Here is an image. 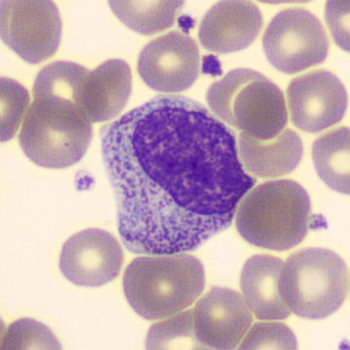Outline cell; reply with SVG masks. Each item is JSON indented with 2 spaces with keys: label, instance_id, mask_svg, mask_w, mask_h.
Instances as JSON below:
<instances>
[{
  "label": "cell",
  "instance_id": "cell-10",
  "mask_svg": "<svg viewBox=\"0 0 350 350\" xmlns=\"http://www.w3.org/2000/svg\"><path fill=\"white\" fill-rule=\"evenodd\" d=\"M287 100L291 119L298 129L317 133L333 126L347 111V90L330 71L317 69L290 82Z\"/></svg>",
  "mask_w": 350,
  "mask_h": 350
},
{
  "label": "cell",
  "instance_id": "cell-13",
  "mask_svg": "<svg viewBox=\"0 0 350 350\" xmlns=\"http://www.w3.org/2000/svg\"><path fill=\"white\" fill-rule=\"evenodd\" d=\"M263 27V17L256 4L243 0H226L212 6L199 25L203 47L216 54H229L249 47Z\"/></svg>",
  "mask_w": 350,
  "mask_h": 350
},
{
  "label": "cell",
  "instance_id": "cell-17",
  "mask_svg": "<svg viewBox=\"0 0 350 350\" xmlns=\"http://www.w3.org/2000/svg\"><path fill=\"white\" fill-rule=\"evenodd\" d=\"M312 157L320 178L336 191L349 194V129L340 127L318 137Z\"/></svg>",
  "mask_w": 350,
  "mask_h": 350
},
{
  "label": "cell",
  "instance_id": "cell-20",
  "mask_svg": "<svg viewBox=\"0 0 350 350\" xmlns=\"http://www.w3.org/2000/svg\"><path fill=\"white\" fill-rule=\"evenodd\" d=\"M3 349H60L61 345L50 329L40 322L22 319L7 329Z\"/></svg>",
  "mask_w": 350,
  "mask_h": 350
},
{
  "label": "cell",
  "instance_id": "cell-11",
  "mask_svg": "<svg viewBox=\"0 0 350 350\" xmlns=\"http://www.w3.org/2000/svg\"><path fill=\"white\" fill-rule=\"evenodd\" d=\"M124 252L112 234L86 229L71 236L62 247L60 269L66 280L78 286L99 287L118 277Z\"/></svg>",
  "mask_w": 350,
  "mask_h": 350
},
{
  "label": "cell",
  "instance_id": "cell-23",
  "mask_svg": "<svg viewBox=\"0 0 350 350\" xmlns=\"http://www.w3.org/2000/svg\"><path fill=\"white\" fill-rule=\"evenodd\" d=\"M326 22L337 45L349 52V1L327 2Z\"/></svg>",
  "mask_w": 350,
  "mask_h": 350
},
{
  "label": "cell",
  "instance_id": "cell-19",
  "mask_svg": "<svg viewBox=\"0 0 350 350\" xmlns=\"http://www.w3.org/2000/svg\"><path fill=\"white\" fill-rule=\"evenodd\" d=\"M146 349H201L195 336L193 310L153 325L148 332Z\"/></svg>",
  "mask_w": 350,
  "mask_h": 350
},
{
  "label": "cell",
  "instance_id": "cell-8",
  "mask_svg": "<svg viewBox=\"0 0 350 350\" xmlns=\"http://www.w3.org/2000/svg\"><path fill=\"white\" fill-rule=\"evenodd\" d=\"M0 31L4 43L32 64L52 57L62 39V18L53 1L4 0Z\"/></svg>",
  "mask_w": 350,
  "mask_h": 350
},
{
  "label": "cell",
  "instance_id": "cell-12",
  "mask_svg": "<svg viewBox=\"0 0 350 350\" xmlns=\"http://www.w3.org/2000/svg\"><path fill=\"white\" fill-rule=\"evenodd\" d=\"M193 319L201 349H236L252 323L251 310L243 297L225 287H213L199 299Z\"/></svg>",
  "mask_w": 350,
  "mask_h": 350
},
{
  "label": "cell",
  "instance_id": "cell-15",
  "mask_svg": "<svg viewBox=\"0 0 350 350\" xmlns=\"http://www.w3.org/2000/svg\"><path fill=\"white\" fill-rule=\"evenodd\" d=\"M284 262L272 256L248 259L240 275L243 299L261 321H282L291 314L279 289Z\"/></svg>",
  "mask_w": 350,
  "mask_h": 350
},
{
  "label": "cell",
  "instance_id": "cell-1",
  "mask_svg": "<svg viewBox=\"0 0 350 350\" xmlns=\"http://www.w3.org/2000/svg\"><path fill=\"white\" fill-rule=\"evenodd\" d=\"M101 150L129 252H193L231 226L256 184L234 132L199 102L159 95L103 125Z\"/></svg>",
  "mask_w": 350,
  "mask_h": 350
},
{
  "label": "cell",
  "instance_id": "cell-6",
  "mask_svg": "<svg viewBox=\"0 0 350 350\" xmlns=\"http://www.w3.org/2000/svg\"><path fill=\"white\" fill-rule=\"evenodd\" d=\"M349 270L342 257L310 247L289 257L282 269L279 289L290 310L308 319L330 317L349 292Z\"/></svg>",
  "mask_w": 350,
  "mask_h": 350
},
{
  "label": "cell",
  "instance_id": "cell-9",
  "mask_svg": "<svg viewBox=\"0 0 350 350\" xmlns=\"http://www.w3.org/2000/svg\"><path fill=\"white\" fill-rule=\"evenodd\" d=\"M199 50L184 32H168L147 44L138 57V70L143 82L157 92H180L199 78Z\"/></svg>",
  "mask_w": 350,
  "mask_h": 350
},
{
  "label": "cell",
  "instance_id": "cell-7",
  "mask_svg": "<svg viewBox=\"0 0 350 350\" xmlns=\"http://www.w3.org/2000/svg\"><path fill=\"white\" fill-rule=\"evenodd\" d=\"M263 47L277 70L296 74L326 59L329 38L314 14L297 7L275 16L264 34Z\"/></svg>",
  "mask_w": 350,
  "mask_h": 350
},
{
  "label": "cell",
  "instance_id": "cell-21",
  "mask_svg": "<svg viewBox=\"0 0 350 350\" xmlns=\"http://www.w3.org/2000/svg\"><path fill=\"white\" fill-rule=\"evenodd\" d=\"M1 141L10 140L17 132L29 108V94L16 81L2 78L1 83Z\"/></svg>",
  "mask_w": 350,
  "mask_h": 350
},
{
  "label": "cell",
  "instance_id": "cell-5",
  "mask_svg": "<svg viewBox=\"0 0 350 350\" xmlns=\"http://www.w3.org/2000/svg\"><path fill=\"white\" fill-rule=\"evenodd\" d=\"M206 100L216 117L258 140L275 138L288 122L282 90L251 69L229 72L210 85Z\"/></svg>",
  "mask_w": 350,
  "mask_h": 350
},
{
  "label": "cell",
  "instance_id": "cell-3",
  "mask_svg": "<svg viewBox=\"0 0 350 350\" xmlns=\"http://www.w3.org/2000/svg\"><path fill=\"white\" fill-rule=\"evenodd\" d=\"M236 227L245 240L263 249H293L307 236L312 204L305 189L291 180H270L243 197Z\"/></svg>",
  "mask_w": 350,
  "mask_h": 350
},
{
  "label": "cell",
  "instance_id": "cell-16",
  "mask_svg": "<svg viewBox=\"0 0 350 350\" xmlns=\"http://www.w3.org/2000/svg\"><path fill=\"white\" fill-rule=\"evenodd\" d=\"M302 139L286 129L271 140L261 141L242 132L238 157L247 172L261 178H277L293 172L302 161Z\"/></svg>",
  "mask_w": 350,
  "mask_h": 350
},
{
  "label": "cell",
  "instance_id": "cell-18",
  "mask_svg": "<svg viewBox=\"0 0 350 350\" xmlns=\"http://www.w3.org/2000/svg\"><path fill=\"white\" fill-rule=\"evenodd\" d=\"M184 4V1H109L116 17L134 31L145 36L173 27Z\"/></svg>",
  "mask_w": 350,
  "mask_h": 350
},
{
  "label": "cell",
  "instance_id": "cell-22",
  "mask_svg": "<svg viewBox=\"0 0 350 350\" xmlns=\"http://www.w3.org/2000/svg\"><path fill=\"white\" fill-rule=\"evenodd\" d=\"M298 344L291 329L277 322H263L252 327L240 349H297Z\"/></svg>",
  "mask_w": 350,
  "mask_h": 350
},
{
  "label": "cell",
  "instance_id": "cell-2",
  "mask_svg": "<svg viewBox=\"0 0 350 350\" xmlns=\"http://www.w3.org/2000/svg\"><path fill=\"white\" fill-rule=\"evenodd\" d=\"M205 285L203 264L185 252L138 257L123 280L127 302L147 321L180 314L196 302Z\"/></svg>",
  "mask_w": 350,
  "mask_h": 350
},
{
  "label": "cell",
  "instance_id": "cell-14",
  "mask_svg": "<svg viewBox=\"0 0 350 350\" xmlns=\"http://www.w3.org/2000/svg\"><path fill=\"white\" fill-rule=\"evenodd\" d=\"M132 94V70L122 59H109L86 76L81 108L92 122H108L124 110Z\"/></svg>",
  "mask_w": 350,
  "mask_h": 350
},
{
  "label": "cell",
  "instance_id": "cell-4",
  "mask_svg": "<svg viewBox=\"0 0 350 350\" xmlns=\"http://www.w3.org/2000/svg\"><path fill=\"white\" fill-rule=\"evenodd\" d=\"M92 122L75 102L51 94L34 95L18 142L36 165L64 169L78 163L92 142Z\"/></svg>",
  "mask_w": 350,
  "mask_h": 350
}]
</instances>
